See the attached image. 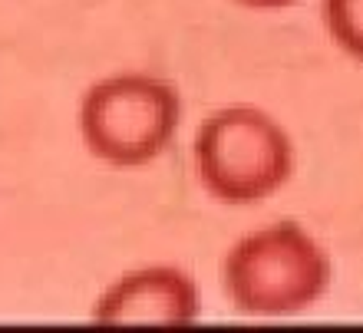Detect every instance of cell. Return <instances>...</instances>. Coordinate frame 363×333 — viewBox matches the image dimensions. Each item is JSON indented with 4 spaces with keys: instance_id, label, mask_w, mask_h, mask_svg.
Masks as SVG:
<instances>
[{
    "instance_id": "cell-2",
    "label": "cell",
    "mask_w": 363,
    "mask_h": 333,
    "mask_svg": "<svg viewBox=\"0 0 363 333\" xmlns=\"http://www.w3.org/2000/svg\"><path fill=\"white\" fill-rule=\"evenodd\" d=\"M297 165L294 139L261 106H221L201 119L191 139V169L218 205L245 208L274 198Z\"/></svg>"
},
{
    "instance_id": "cell-5",
    "label": "cell",
    "mask_w": 363,
    "mask_h": 333,
    "mask_svg": "<svg viewBox=\"0 0 363 333\" xmlns=\"http://www.w3.org/2000/svg\"><path fill=\"white\" fill-rule=\"evenodd\" d=\"M320 20L330 43L354 63H363V0H320Z\"/></svg>"
},
{
    "instance_id": "cell-1",
    "label": "cell",
    "mask_w": 363,
    "mask_h": 333,
    "mask_svg": "<svg viewBox=\"0 0 363 333\" xmlns=\"http://www.w3.org/2000/svg\"><path fill=\"white\" fill-rule=\"evenodd\" d=\"M334 284V257L297 218L245 231L221 257V290L245 317H297Z\"/></svg>"
},
{
    "instance_id": "cell-4",
    "label": "cell",
    "mask_w": 363,
    "mask_h": 333,
    "mask_svg": "<svg viewBox=\"0 0 363 333\" xmlns=\"http://www.w3.org/2000/svg\"><path fill=\"white\" fill-rule=\"evenodd\" d=\"M199 314V284L179 264L133 267L93 300V320L99 324H191Z\"/></svg>"
},
{
    "instance_id": "cell-3",
    "label": "cell",
    "mask_w": 363,
    "mask_h": 333,
    "mask_svg": "<svg viewBox=\"0 0 363 333\" xmlns=\"http://www.w3.org/2000/svg\"><path fill=\"white\" fill-rule=\"evenodd\" d=\"M182 125V96L169 79L125 69L86 86L77 129L83 149L109 169H145L169 152Z\"/></svg>"
},
{
    "instance_id": "cell-6",
    "label": "cell",
    "mask_w": 363,
    "mask_h": 333,
    "mask_svg": "<svg viewBox=\"0 0 363 333\" xmlns=\"http://www.w3.org/2000/svg\"><path fill=\"white\" fill-rule=\"evenodd\" d=\"M238 7L245 10H261V13H271V10H287V7H294L297 0H235Z\"/></svg>"
}]
</instances>
